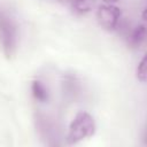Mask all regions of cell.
Listing matches in <instances>:
<instances>
[{"label": "cell", "mask_w": 147, "mask_h": 147, "mask_svg": "<svg viewBox=\"0 0 147 147\" xmlns=\"http://www.w3.org/2000/svg\"><path fill=\"white\" fill-rule=\"evenodd\" d=\"M18 32L14 18L0 6V42L7 57H11L17 48Z\"/></svg>", "instance_id": "1"}, {"label": "cell", "mask_w": 147, "mask_h": 147, "mask_svg": "<svg viewBox=\"0 0 147 147\" xmlns=\"http://www.w3.org/2000/svg\"><path fill=\"white\" fill-rule=\"evenodd\" d=\"M95 131V123L92 117L86 111H79L72 119L69 125V131L67 136V140L69 145L77 144L83 139L93 136Z\"/></svg>", "instance_id": "2"}, {"label": "cell", "mask_w": 147, "mask_h": 147, "mask_svg": "<svg viewBox=\"0 0 147 147\" xmlns=\"http://www.w3.org/2000/svg\"><path fill=\"white\" fill-rule=\"evenodd\" d=\"M121 9L113 5L99 6L96 10V18L99 24L106 30H115L121 21Z\"/></svg>", "instance_id": "3"}, {"label": "cell", "mask_w": 147, "mask_h": 147, "mask_svg": "<svg viewBox=\"0 0 147 147\" xmlns=\"http://www.w3.org/2000/svg\"><path fill=\"white\" fill-rule=\"evenodd\" d=\"M145 37H146V28L144 24H140L131 31L127 41L132 47H139L145 40Z\"/></svg>", "instance_id": "4"}, {"label": "cell", "mask_w": 147, "mask_h": 147, "mask_svg": "<svg viewBox=\"0 0 147 147\" xmlns=\"http://www.w3.org/2000/svg\"><path fill=\"white\" fill-rule=\"evenodd\" d=\"M31 92L36 100L39 102H46L48 100V90L40 80H33L31 84Z\"/></svg>", "instance_id": "5"}, {"label": "cell", "mask_w": 147, "mask_h": 147, "mask_svg": "<svg viewBox=\"0 0 147 147\" xmlns=\"http://www.w3.org/2000/svg\"><path fill=\"white\" fill-rule=\"evenodd\" d=\"M95 0H71V8L78 15H84L93 9Z\"/></svg>", "instance_id": "6"}, {"label": "cell", "mask_w": 147, "mask_h": 147, "mask_svg": "<svg viewBox=\"0 0 147 147\" xmlns=\"http://www.w3.org/2000/svg\"><path fill=\"white\" fill-rule=\"evenodd\" d=\"M146 57L144 56L140 62L138 63L137 65V70H136V76L137 78L141 82V83H145L146 82Z\"/></svg>", "instance_id": "7"}, {"label": "cell", "mask_w": 147, "mask_h": 147, "mask_svg": "<svg viewBox=\"0 0 147 147\" xmlns=\"http://www.w3.org/2000/svg\"><path fill=\"white\" fill-rule=\"evenodd\" d=\"M102 1H105V2H107V3H113V2H116V1H118V0H102Z\"/></svg>", "instance_id": "8"}]
</instances>
